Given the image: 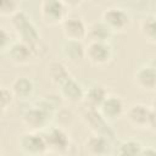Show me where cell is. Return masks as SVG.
Wrapping results in <instances>:
<instances>
[{
	"mask_svg": "<svg viewBox=\"0 0 156 156\" xmlns=\"http://www.w3.org/2000/svg\"><path fill=\"white\" fill-rule=\"evenodd\" d=\"M124 117L135 129H155L156 112L154 105L149 106L145 104H133L126 108Z\"/></svg>",
	"mask_w": 156,
	"mask_h": 156,
	"instance_id": "obj_2",
	"label": "cell"
},
{
	"mask_svg": "<svg viewBox=\"0 0 156 156\" xmlns=\"http://www.w3.org/2000/svg\"><path fill=\"white\" fill-rule=\"evenodd\" d=\"M108 91L107 89L101 85V84H93L84 89V96H83V102L85 104L87 108L91 110H98L102 101L107 98Z\"/></svg>",
	"mask_w": 156,
	"mask_h": 156,
	"instance_id": "obj_17",
	"label": "cell"
},
{
	"mask_svg": "<svg viewBox=\"0 0 156 156\" xmlns=\"http://www.w3.org/2000/svg\"><path fill=\"white\" fill-rule=\"evenodd\" d=\"M11 26H12L13 30L16 32L17 37L20 38V41L32 46L37 58L43 55L41 50L45 52L46 49L41 48L43 41H41V37H40L38 28L32 22L30 17L23 10L18 11L17 13H15L11 17Z\"/></svg>",
	"mask_w": 156,
	"mask_h": 156,
	"instance_id": "obj_1",
	"label": "cell"
},
{
	"mask_svg": "<svg viewBox=\"0 0 156 156\" xmlns=\"http://www.w3.org/2000/svg\"><path fill=\"white\" fill-rule=\"evenodd\" d=\"M139 156H156V151L152 146H147V147H143Z\"/></svg>",
	"mask_w": 156,
	"mask_h": 156,
	"instance_id": "obj_27",
	"label": "cell"
},
{
	"mask_svg": "<svg viewBox=\"0 0 156 156\" xmlns=\"http://www.w3.org/2000/svg\"><path fill=\"white\" fill-rule=\"evenodd\" d=\"M54 116V113L34 104L22 113V123L28 128L29 132L41 133L50 127Z\"/></svg>",
	"mask_w": 156,
	"mask_h": 156,
	"instance_id": "obj_6",
	"label": "cell"
},
{
	"mask_svg": "<svg viewBox=\"0 0 156 156\" xmlns=\"http://www.w3.org/2000/svg\"><path fill=\"white\" fill-rule=\"evenodd\" d=\"M98 111L100 112V115L104 117L105 121L111 123L124 116L126 106H124L123 100L119 96L108 94L107 98L102 101V104L98 108Z\"/></svg>",
	"mask_w": 156,
	"mask_h": 156,
	"instance_id": "obj_12",
	"label": "cell"
},
{
	"mask_svg": "<svg viewBox=\"0 0 156 156\" xmlns=\"http://www.w3.org/2000/svg\"><path fill=\"white\" fill-rule=\"evenodd\" d=\"M82 119L85 123V126L90 129L91 134L102 135L110 140L113 139V136H115L113 129L111 128L110 123L104 119V117L100 115V112L98 110L85 108L82 115Z\"/></svg>",
	"mask_w": 156,
	"mask_h": 156,
	"instance_id": "obj_9",
	"label": "cell"
},
{
	"mask_svg": "<svg viewBox=\"0 0 156 156\" xmlns=\"http://www.w3.org/2000/svg\"><path fill=\"white\" fill-rule=\"evenodd\" d=\"M0 156H4V154H2V152H1V151H0Z\"/></svg>",
	"mask_w": 156,
	"mask_h": 156,
	"instance_id": "obj_28",
	"label": "cell"
},
{
	"mask_svg": "<svg viewBox=\"0 0 156 156\" xmlns=\"http://www.w3.org/2000/svg\"><path fill=\"white\" fill-rule=\"evenodd\" d=\"M61 29L65 40L83 41L87 38L88 26L84 20L79 16H67V18L61 23Z\"/></svg>",
	"mask_w": 156,
	"mask_h": 156,
	"instance_id": "obj_10",
	"label": "cell"
},
{
	"mask_svg": "<svg viewBox=\"0 0 156 156\" xmlns=\"http://www.w3.org/2000/svg\"><path fill=\"white\" fill-rule=\"evenodd\" d=\"M18 149L23 156H45L48 154L43 133L24 132L18 138Z\"/></svg>",
	"mask_w": 156,
	"mask_h": 156,
	"instance_id": "obj_7",
	"label": "cell"
},
{
	"mask_svg": "<svg viewBox=\"0 0 156 156\" xmlns=\"http://www.w3.org/2000/svg\"><path fill=\"white\" fill-rule=\"evenodd\" d=\"M83 146L88 156H108L112 150L111 140L98 134H90Z\"/></svg>",
	"mask_w": 156,
	"mask_h": 156,
	"instance_id": "obj_14",
	"label": "cell"
},
{
	"mask_svg": "<svg viewBox=\"0 0 156 156\" xmlns=\"http://www.w3.org/2000/svg\"><path fill=\"white\" fill-rule=\"evenodd\" d=\"M62 56L71 63H80L85 58V45L83 41L65 40L61 46Z\"/></svg>",
	"mask_w": 156,
	"mask_h": 156,
	"instance_id": "obj_18",
	"label": "cell"
},
{
	"mask_svg": "<svg viewBox=\"0 0 156 156\" xmlns=\"http://www.w3.org/2000/svg\"><path fill=\"white\" fill-rule=\"evenodd\" d=\"M85 58L95 67H105L113 58V50L110 43L89 41L85 46Z\"/></svg>",
	"mask_w": 156,
	"mask_h": 156,
	"instance_id": "obj_8",
	"label": "cell"
},
{
	"mask_svg": "<svg viewBox=\"0 0 156 156\" xmlns=\"http://www.w3.org/2000/svg\"><path fill=\"white\" fill-rule=\"evenodd\" d=\"M112 33L110 29L100 21H94L88 26L87 29V38L88 43L89 41H95V43H110V39L112 38Z\"/></svg>",
	"mask_w": 156,
	"mask_h": 156,
	"instance_id": "obj_20",
	"label": "cell"
},
{
	"mask_svg": "<svg viewBox=\"0 0 156 156\" xmlns=\"http://www.w3.org/2000/svg\"><path fill=\"white\" fill-rule=\"evenodd\" d=\"M13 40L10 32L5 27L0 26V51H7V49L11 46Z\"/></svg>",
	"mask_w": 156,
	"mask_h": 156,
	"instance_id": "obj_26",
	"label": "cell"
},
{
	"mask_svg": "<svg viewBox=\"0 0 156 156\" xmlns=\"http://www.w3.org/2000/svg\"><path fill=\"white\" fill-rule=\"evenodd\" d=\"M100 21L110 29V32L115 34H122L124 33L132 22L129 12L119 6H111L105 9L101 12Z\"/></svg>",
	"mask_w": 156,
	"mask_h": 156,
	"instance_id": "obj_4",
	"label": "cell"
},
{
	"mask_svg": "<svg viewBox=\"0 0 156 156\" xmlns=\"http://www.w3.org/2000/svg\"><path fill=\"white\" fill-rule=\"evenodd\" d=\"M46 143L48 154L57 156H66L71 149V138L63 127L50 126L48 129L41 132Z\"/></svg>",
	"mask_w": 156,
	"mask_h": 156,
	"instance_id": "obj_3",
	"label": "cell"
},
{
	"mask_svg": "<svg viewBox=\"0 0 156 156\" xmlns=\"http://www.w3.org/2000/svg\"><path fill=\"white\" fill-rule=\"evenodd\" d=\"M134 85L145 93H154L156 90V67L154 62L151 65L146 63L135 69L133 74Z\"/></svg>",
	"mask_w": 156,
	"mask_h": 156,
	"instance_id": "obj_11",
	"label": "cell"
},
{
	"mask_svg": "<svg viewBox=\"0 0 156 156\" xmlns=\"http://www.w3.org/2000/svg\"><path fill=\"white\" fill-rule=\"evenodd\" d=\"M61 101H62V99H61L60 95H57V94H46V95L41 96V99H39L35 104L55 115L57 108L61 106Z\"/></svg>",
	"mask_w": 156,
	"mask_h": 156,
	"instance_id": "obj_23",
	"label": "cell"
},
{
	"mask_svg": "<svg viewBox=\"0 0 156 156\" xmlns=\"http://www.w3.org/2000/svg\"><path fill=\"white\" fill-rule=\"evenodd\" d=\"M0 118H1V112H0Z\"/></svg>",
	"mask_w": 156,
	"mask_h": 156,
	"instance_id": "obj_29",
	"label": "cell"
},
{
	"mask_svg": "<svg viewBox=\"0 0 156 156\" xmlns=\"http://www.w3.org/2000/svg\"><path fill=\"white\" fill-rule=\"evenodd\" d=\"M156 16L154 13L146 15L139 22V32L141 37L146 40V43L155 45L156 44V26H155Z\"/></svg>",
	"mask_w": 156,
	"mask_h": 156,
	"instance_id": "obj_21",
	"label": "cell"
},
{
	"mask_svg": "<svg viewBox=\"0 0 156 156\" xmlns=\"http://www.w3.org/2000/svg\"><path fill=\"white\" fill-rule=\"evenodd\" d=\"M34 83L30 78L26 76H20L15 78L11 83L10 90L15 99H18L21 101L29 100L34 94Z\"/></svg>",
	"mask_w": 156,
	"mask_h": 156,
	"instance_id": "obj_16",
	"label": "cell"
},
{
	"mask_svg": "<svg viewBox=\"0 0 156 156\" xmlns=\"http://www.w3.org/2000/svg\"><path fill=\"white\" fill-rule=\"evenodd\" d=\"M39 15L41 21L50 27L61 26L69 15V9L61 0H44L39 5Z\"/></svg>",
	"mask_w": 156,
	"mask_h": 156,
	"instance_id": "obj_5",
	"label": "cell"
},
{
	"mask_svg": "<svg viewBox=\"0 0 156 156\" xmlns=\"http://www.w3.org/2000/svg\"><path fill=\"white\" fill-rule=\"evenodd\" d=\"M21 11V2L16 0H0V17H12Z\"/></svg>",
	"mask_w": 156,
	"mask_h": 156,
	"instance_id": "obj_24",
	"label": "cell"
},
{
	"mask_svg": "<svg viewBox=\"0 0 156 156\" xmlns=\"http://www.w3.org/2000/svg\"><path fill=\"white\" fill-rule=\"evenodd\" d=\"M13 95L10 90V88L0 87V112L6 111L13 102Z\"/></svg>",
	"mask_w": 156,
	"mask_h": 156,
	"instance_id": "obj_25",
	"label": "cell"
},
{
	"mask_svg": "<svg viewBox=\"0 0 156 156\" xmlns=\"http://www.w3.org/2000/svg\"><path fill=\"white\" fill-rule=\"evenodd\" d=\"M9 58L15 65H28L34 58H37L34 50L32 46L22 43V41H13L11 46L6 51Z\"/></svg>",
	"mask_w": 156,
	"mask_h": 156,
	"instance_id": "obj_13",
	"label": "cell"
},
{
	"mask_svg": "<svg viewBox=\"0 0 156 156\" xmlns=\"http://www.w3.org/2000/svg\"><path fill=\"white\" fill-rule=\"evenodd\" d=\"M46 73H48L50 82L56 87H61L66 80L72 78L68 68L61 61H51L48 65Z\"/></svg>",
	"mask_w": 156,
	"mask_h": 156,
	"instance_id": "obj_19",
	"label": "cell"
},
{
	"mask_svg": "<svg viewBox=\"0 0 156 156\" xmlns=\"http://www.w3.org/2000/svg\"><path fill=\"white\" fill-rule=\"evenodd\" d=\"M141 149H143V145L140 141L134 139H128L119 144L117 149V155L118 156H139Z\"/></svg>",
	"mask_w": 156,
	"mask_h": 156,
	"instance_id": "obj_22",
	"label": "cell"
},
{
	"mask_svg": "<svg viewBox=\"0 0 156 156\" xmlns=\"http://www.w3.org/2000/svg\"><path fill=\"white\" fill-rule=\"evenodd\" d=\"M58 89H60L58 95L61 96L62 100H65L69 104H78V102L83 101L84 88L73 77L69 78L68 80H66L61 87H58Z\"/></svg>",
	"mask_w": 156,
	"mask_h": 156,
	"instance_id": "obj_15",
	"label": "cell"
}]
</instances>
